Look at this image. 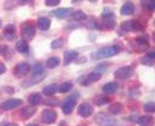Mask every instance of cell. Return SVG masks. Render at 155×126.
Returning a JSON list of instances; mask_svg holds the SVG:
<instances>
[{
    "label": "cell",
    "mask_w": 155,
    "mask_h": 126,
    "mask_svg": "<svg viewBox=\"0 0 155 126\" xmlns=\"http://www.w3.org/2000/svg\"><path fill=\"white\" fill-rule=\"evenodd\" d=\"M145 7H146L150 12H155V0H150V2H143Z\"/></svg>",
    "instance_id": "e575fe53"
},
{
    "label": "cell",
    "mask_w": 155,
    "mask_h": 126,
    "mask_svg": "<svg viewBox=\"0 0 155 126\" xmlns=\"http://www.w3.org/2000/svg\"><path fill=\"white\" fill-rule=\"evenodd\" d=\"M28 101L31 105H38L41 103V95L40 94H31L28 96Z\"/></svg>",
    "instance_id": "4316f807"
},
{
    "label": "cell",
    "mask_w": 155,
    "mask_h": 126,
    "mask_svg": "<svg viewBox=\"0 0 155 126\" xmlns=\"http://www.w3.org/2000/svg\"><path fill=\"white\" fill-rule=\"evenodd\" d=\"M5 126H18V125H16V124H8V125H5Z\"/></svg>",
    "instance_id": "7bdbcfd3"
},
{
    "label": "cell",
    "mask_w": 155,
    "mask_h": 126,
    "mask_svg": "<svg viewBox=\"0 0 155 126\" xmlns=\"http://www.w3.org/2000/svg\"><path fill=\"white\" fill-rule=\"evenodd\" d=\"M120 52V47L119 46H109V47H104L101 50L96 51L92 53V59H107V57H113L115 55H118Z\"/></svg>",
    "instance_id": "6da1fadb"
},
{
    "label": "cell",
    "mask_w": 155,
    "mask_h": 126,
    "mask_svg": "<svg viewBox=\"0 0 155 126\" xmlns=\"http://www.w3.org/2000/svg\"><path fill=\"white\" fill-rule=\"evenodd\" d=\"M57 85H48L47 87H44V90H43V93H44L48 98H52L53 95L57 93Z\"/></svg>",
    "instance_id": "d4e9b609"
},
{
    "label": "cell",
    "mask_w": 155,
    "mask_h": 126,
    "mask_svg": "<svg viewBox=\"0 0 155 126\" xmlns=\"http://www.w3.org/2000/svg\"><path fill=\"white\" fill-rule=\"evenodd\" d=\"M122 29L125 31H143L145 30V25L141 23L140 21H125L122 23Z\"/></svg>",
    "instance_id": "5b68a950"
},
{
    "label": "cell",
    "mask_w": 155,
    "mask_h": 126,
    "mask_svg": "<svg viewBox=\"0 0 155 126\" xmlns=\"http://www.w3.org/2000/svg\"><path fill=\"white\" fill-rule=\"evenodd\" d=\"M35 33H36V30H35V27H34L32 25L26 23V25L22 26V37L25 38V42L32 39V38L35 37Z\"/></svg>",
    "instance_id": "4fadbf2b"
},
{
    "label": "cell",
    "mask_w": 155,
    "mask_h": 126,
    "mask_svg": "<svg viewBox=\"0 0 155 126\" xmlns=\"http://www.w3.org/2000/svg\"><path fill=\"white\" fill-rule=\"evenodd\" d=\"M78 98H79V94H78V93H75L74 95L69 96V98L64 101V104H62V112H64L65 114H70L72 110H74V108H75Z\"/></svg>",
    "instance_id": "3957f363"
},
{
    "label": "cell",
    "mask_w": 155,
    "mask_h": 126,
    "mask_svg": "<svg viewBox=\"0 0 155 126\" xmlns=\"http://www.w3.org/2000/svg\"><path fill=\"white\" fill-rule=\"evenodd\" d=\"M107 103H109L107 96H97V98H94V104H97V105H104Z\"/></svg>",
    "instance_id": "1f68e13d"
},
{
    "label": "cell",
    "mask_w": 155,
    "mask_h": 126,
    "mask_svg": "<svg viewBox=\"0 0 155 126\" xmlns=\"http://www.w3.org/2000/svg\"><path fill=\"white\" fill-rule=\"evenodd\" d=\"M118 83L116 82H109V83H106V85H104V87H102V91L105 94H107V95H111V94H114V93H116V90H118Z\"/></svg>",
    "instance_id": "ac0fdd59"
},
{
    "label": "cell",
    "mask_w": 155,
    "mask_h": 126,
    "mask_svg": "<svg viewBox=\"0 0 155 126\" xmlns=\"http://www.w3.org/2000/svg\"><path fill=\"white\" fill-rule=\"evenodd\" d=\"M27 126H39V125L38 124H28Z\"/></svg>",
    "instance_id": "b9f144b4"
},
{
    "label": "cell",
    "mask_w": 155,
    "mask_h": 126,
    "mask_svg": "<svg viewBox=\"0 0 155 126\" xmlns=\"http://www.w3.org/2000/svg\"><path fill=\"white\" fill-rule=\"evenodd\" d=\"M132 42H133V43H130V46H136V50H137V51H143V50H146L147 44H149L147 38L143 37V35L137 37V38H136L134 40H132Z\"/></svg>",
    "instance_id": "9c48e42d"
},
{
    "label": "cell",
    "mask_w": 155,
    "mask_h": 126,
    "mask_svg": "<svg viewBox=\"0 0 155 126\" xmlns=\"http://www.w3.org/2000/svg\"><path fill=\"white\" fill-rule=\"evenodd\" d=\"M120 13L124 14V16H130V14H133L134 13V4L130 3V2L124 3L122 9H120Z\"/></svg>",
    "instance_id": "e0dca14e"
},
{
    "label": "cell",
    "mask_w": 155,
    "mask_h": 126,
    "mask_svg": "<svg viewBox=\"0 0 155 126\" xmlns=\"http://www.w3.org/2000/svg\"><path fill=\"white\" fill-rule=\"evenodd\" d=\"M94 120L100 126H116L115 118L111 117V116H109V113H106V112L97 113Z\"/></svg>",
    "instance_id": "7a4b0ae2"
},
{
    "label": "cell",
    "mask_w": 155,
    "mask_h": 126,
    "mask_svg": "<svg viewBox=\"0 0 155 126\" xmlns=\"http://www.w3.org/2000/svg\"><path fill=\"white\" fill-rule=\"evenodd\" d=\"M79 56V53L76 51H66L65 52V60H64V64L65 65H69L71 61H74L76 57Z\"/></svg>",
    "instance_id": "44dd1931"
},
{
    "label": "cell",
    "mask_w": 155,
    "mask_h": 126,
    "mask_svg": "<svg viewBox=\"0 0 155 126\" xmlns=\"http://www.w3.org/2000/svg\"><path fill=\"white\" fill-rule=\"evenodd\" d=\"M62 46H64V39H56V40H53L52 42V44H51V47H52V50H58V48H61Z\"/></svg>",
    "instance_id": "836d02e7"
},
{
    "label": "cell",
    "mask_w": 155,
    "mask_h": 126,
    "mask_svg": "<svg viewBox=\"0 0 155 126\" xmlns=\"http://www.w3.org/2000/svg\"><path fill=\"white\" fill-rule=\"evenodd\" d=\"M32 73L34 74H41V73H44V65L40 64V62L35 64V65H34V68H32Z\"/></svg>",
    "instance_id": "d6a6232c"
},
{
    "label": "cell",
    "mask_w": 155,
    "mask_h": 126,
    "mask_svg": "<svg viewBox=\"0 0 155 126\" xmlns=\"http://www.w3.org/2000/svg\"><path fill=\"white\" fill-rule=\"evenodd\" d=\"M153 38H154V42H155V33L153 34Z\"/></svg>",
    "instance_id": "ee69618b"
},
{
    "label": "cell",
    "mask_w": 155,
    "mask_h": 126,
    "mask_svg": "<svg viewBox=\"0 0 155 126\" xmlns=\"http://www.w3.org/2000/svg\"><path fill=\"white\" fill-rule=\"evenodd\" d=\"M16 50L19 52V53H27L28 51V44H27V42L25 40H18L16 43Z\"/></svg>",
    "instance_id": "cb8c5ba5"
},
{
    "label": "cell",
    "mask_w": 155,
    "mask_h": 126,
    "mask_svg": "<svg viewBox=\"0 0 155 126\" xmlns=\"http://www.w3.org/2000/svg\"><path fill=\"white\" fill-rule=\"evenodd\" d=\"M143 110L146 113H154L155 112V103L154 101H149V103H146L143 105Z\"/></svg>",
    "instance_id": "4dcf8cb0"
},
{
    "label": "cell",
    "mask_w": 155,
    "mask_h": 126,
    "mask_svg": "<svg viewBox=\"0 0 155 126\" xmlns=\"http://www.w3.org/2000/svg\"><path fill=\"white\" fill-rule=\"evenodd\" d=\"M45 4L49 7H54V5L60 4V0H45Z\"/></svg>",
    "instance_id": "74e56055"
},
{
    "label": "cell",
    "mask_w": 155,
    "mask_h": 126,
    "mask_svg": "<svg viewBox=\"0 0 155 126\" xmlns=\"http://www.w3.org/2000/svg\"><path fill=\"white\" fill-rule=\"evenodd\" d=\"M134 73V69L132 66H123V68H119V69L115 70V77L120 81H125L130 78Z\"/></svg>",
    "instance_id": "8992f818"
},
{
    "label": "cell",
    "mask_w": 155,
    "mask_h": 126,
    "mask_svg": "<svg viewBox=\"0 0 155 126\" xmlns=\"http://www.w3.org/2000/svg\"><path fill=\"white\" fill-rule=\"evenodd\" d=\"M35 107H23L22 110H21V117L22 118H30L34 116V113H35Z\"/></svg>",
    "instance_id": "ffe728a7"
},
{
    "label": "cell",
    "mask_w": 155,
    "mask_h": 126,
    "mask_svg": "<svg viewBox=\"0 0 155 126\" xmlns=\"http://www.w3.org/2000/svg\"><path fill=\"white\" fill-rule=\"evenodd\" d=\"M58 65H60V59H58V57H51V59L47 60V68L53 69V68H56Z\"/></svg>",
    "instance_id": "f1b7e54d"
},
{
    "label": "cell",
    "mask_w": 155,
    "mask_h": 126,
    "mask_svg": "<svg viewBox=\"0 0 155 126\" xmlns=\"http://www.w3.org/2000/svg\"><path fill=\"white\" fill-rule=\"evenodd\" d=\"M106 69H107V64H101L100 66H97V69H96V72L97 73H102V72H105Z\"/></svg>",
    "instance_id": "f35d334b"
},
{
    "label": "cell",
    "mask_w": 155,
    "mask_h": 126,
    "mask_svg": "<svg viewBox=\"0 0 155 126\" xmlns=\"http://www.w3.org/2000/svg\"><path fill=\"white\" fill-rule=\"evenodd\" d=\"M88 26L89 29H101V25H100V22H98V20H97L96 17H89L88 18Z\"/></svg>",
    "instance_id": "83f0119b"
},
{
    "label": "cell",
    "mask_w": 155,
    "mask_h": 126,
    "mask_svg": "<svg viewBox=\"0 0 155 126\" xmlns=\"http://www.w3.org/2000/svg\"><path fill=\"white\" fill-rule=\"evenodd\" d=\"M71 89H72V83H71V82H64V83L58 87V91L62 93V94H65V93H67V91H70Z\"/></svg>",
    "instance_id": "f546056e"
},
{
    "label": "cell",
    "mask_w": 155,
    "mask_h": 126,
    "mask_svg": "<svg viewBox=\"0 0 155 126\" xmlns=\"http://www.w3.org/2000/svg\"><path fill=\"white\" fill-rule=\"evenodd\" d=\"M61 126H65V124H64V122H62V124H61Z\"/></svg>",
    "instance_id": "f6af8a7d"
},
{
    "label": "cell",
    "mask_w": 155,
    "mask_h": 126,
    "mask_svg": "<svg viewBox=\"0 0 155 126\" xmlns=\"http://www.w3.org/2000/svg\"><path fill=\"white\" fill-rule=\"evenodd\" d=\"M71 17H72V20H75V21H84V20H87V14L83 11H75L74 13H71Z\"/></svg>",
    "instance_id": "484cf974"
},
{
    "label": "cell",
    "mask_w": 155,
    "mask_h": 126,
    "mask_svg": "<svg viewBox=\"0 0 155 126\" xmlns=\"http://www.w3.org/2000/svg\"><path fill=\"white\" fill-rule=\"evenodd\" d=\"M28 72H30V65L27 62H19V64L14 68L13 73L16 77H25Z\"/></svg>",
    "instance_id": "7c38bea8"
},
{
    "label": "cell",
    "mask_w": 155,
    "mask_h": 126,
    "mask_svg": "<svg viewBox=\"0 0 155 126\" xmlns=\"http://www.w3.org/2000/svg\"><path fill=\"white\" fill-rule=\"evenodd\" d=\"M14 37H16V26H14L13 23H8V25L4 27V38L11 40Z\"/></svg>",
    "instance_id": "9a60e30c"
},
{
    "label": "cell",
    "mask_w": 155,
    "mask_h": 126,
    "mask_svg": "<svg viewBox=\"0 0 155 126\" xmlns=\"http://www.w3.org/2000/svg\"><path fill=\"white\" fill-rule=\"evenodd\" d=\"M93 113V107L88 103H81L79 107H78V114L80 117H89V116Z\"/></svg>",
    "instance_id": "30bf717a"
},
{
    "label": "cell",
    "mask_w": 155,
    "mask_h": 126,
    "mask_svg": "<svg viewBox=\"0 0 155 126\" xmlns=\"http://www.w3.org/2000/svg\"><path fill=\"white\" fill-rule=\"evenodd\" d=\"M146 57L151 60H155V48H150V50L146 52Z\"/></svg>",
    "instance_id": "8d00e7d4"
},
{
    "label": "cell",
    "mask_w": 155,
    "mask_h": 126,
    "mask_svg": "<svg viewBox=\"0 0 155 126\" xmlns=\"http://www.w3.org/2000/svg\"><path fill=\"white\" fill-rule=\"evenodd\" d=\"M56 118H57V113L53 109H44V110H43V113H41L43 122H45V124L49 125V124L54 122Z\"/></svg>",
    "instance_id": "8fae6325"
},
{
    "label": "cell",
    "mask_w": 155,
    "mask_h": 126,
    "mask_svg": "<svg viewBox=\"0 0 155 126\" xmlns=\"http://www.w3.org/2000/svg\"><path fill=\"white\" fill-rule=\"evenodd\" d=\"M101 75L100 73H97V72H92V73H89L88 75H83V77H80L79 79H78V82H79L80 85H83V86H88L89 83H92V82H97V81H100L101 79Z\"/></svg>",
    "instance_id": "52a82bcc"
},
{
    "label": "cell",
    "mask_w": 155,
    "mask_h": 126,
    "mask_svg": "<svg viewBox=\"0 0 155 126\" xmlns=\"http://www.w3.org/2000/svg\"><path fill=\"white\" fill-rule=\"evenodd\" d=\"M141 64H143V65H146V66H153V64H154V60H151V59H149V57H146V56H143V57H141Z\"/></svg>",
    "instance_id": "d590c367"
},
{
    "label": "cell",
    "mask_w": 155,
    "mask_h": 126,
    "mask_svg": "<svg viewBox=\"0 0 155 126\" xmlns=\"http://www.w3.org/2000/svg\"><path fill=\"white\" fill-rule=\"evenodd\" d=\"M0 27H2V21H0Z\"/></svg>",
    "instance_id": "bcb514c9"
},
{
    "label": "cell",
    "mask_w": 155,
    "mask_h": 126,
    "mask_svg": "<svg viewBox=\"0 0 155 126\" xmlns=\"http://www.w3.org/2000/svg\"><path fill=\"white\" fill-rule=\"evenodd\" d=\"M45 78V75H44V73H41V74H34L32 77L28 81H26V82H23L22 83V86L23 87H31L32 85H35V83H39V82H41L43 79Z\"/></svg>",
    "instance_id": "5bb4252c"
},
{
    "label": "cell",
    "mask_w": 155,
    "mask_h": 126,
    "mask_svg": "<svg viewBox=\"0 0 155 126\" xmlns=\"http://www.w3.org/2000/svg\"><path fill=\"white\" fill-rule=\"evenodd\" d=\"M71 12H72L71 8H60V9H57V11H53L52 14L57 18H66L67 16H70Z\"/></svg>",
    "instance_id": "2e32d148"
},
{
    "label": "cell",
    "mask_w": 155,
    "mask_h": 126,
    "mask_svg": "<svg viewBox=\"0 0 155 126\" xmlns=\"http://www.w3.org/2000/svg\"><path fill=\"white\" fill-rule=\"evenodd\" d=\"M123 110V104L120 103H113L109 107V113L111 114H119Z\"/></svg>",
    "instance_id": "603a6c76"
},
{
    "label": "cell",
    "mask_w": 155,
    "mask_h": 126,
    "mask_svg": "<svg viewBox=\"0 0 155 126\" xmlns=\"http://www.w3.org/2000/svg\"><path fill=\"white\" fill-rule=\"evenodd\" d=\"M38 26L41 29V30H48L51 27V20L47 17H40L38 20Z\"/></svg>",
    "instance_id": "7402d4cb"
},
{
    "label": "cell",
    "mask_w": 155,
    "mask_h": 126,
    "mask_svg": "<svg viewBox=\"0 0 155 126\" xmlns=\"http://www.w3.org/2000/svg\"><path fill=\"white\" fill-rule=\"evenodd\" d=\"M45 105H56L57 104V100L56 99H52V98H47V100L44 101Z\"/></svg>",
    "instance_id": "ab89813d"
},
{
    "label": "cell",
    "mask_w": 155,
    "mask_h": 126,
    "mask_svg": "<svg viewBox=\"0 0 155 126\" xmlns=\"http://www.w3.org/2000/svg\"><path fill=\"white\" fill-rule=\"evenodd\" d=\"M102 22H104V26L106 29H114L116 20H115V14L113 13V11H109V9H104L102 12Z\"/></svg>",
    "instance_id": "277c9868"
},
{
    "label": "cell",
    "mask_w": 155,
    "mask_h": 126,
    "mask_svg": "<svg viewBox=\"0 0 155 126\" xmlns=\"http://www.w3.org/2000/svg\"><path fill=\"white\" fill-rule=\"evenodd\" d=\"M5 70H7L5 69V65H3L2 62H0V75H2L3 73H5Z\"/></svg>",
    "instance_id": "60d3db41"
},
{
    "label": "cell",
    "mask_w": 155,
    "mask_h": 126,
    "mask_svg": "<svg viewBox=\"0 0 155 126\" xmlns=\"http://www.w3.org/2000/svg\"><path fill=\"white\" fill-rule=\"evenodd\" d=\"M19 105H22L21 99H8L0 104V108L3 110H11V109L16 108V107H19Z\"/></svg>",
    "instance_id": "ba28073f"
},
{
    "label": "cell",
    "mask_w": 155,
    "mask_h": 126,
    "mask_svg": "<svg viewBox=\"0 0 155 126\" xmlns=\"http://www.w3.org/2000/svg\"><path fill=\"white\" fill-rule=\"evenodd\" d=\"M137 124L140 126H151L154 124V117H151V116H140Z\"/></svg>",
    "instance_id": "d6986e66"
}]
</instances>
